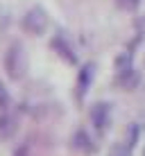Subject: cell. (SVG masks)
<instances>
[{
	"instance_id": "obj_1",
	"label": "cell",
	"mask_w": 145,
	"mask_h": 156,
	"mask_svg": "<svg viewBox=\"0 0 145 156\" xmlns=\"http://www.w3.org/2000/svg\"><path fill=\"white\" fill-rule=\"evenodd\" d=\"M5 70L12 79H20L25 75V52L20 43H12L5 55Z\"/></svg>"
},
{
	"instance_id": "obj_2",
	"label": "cell",
	"mask_w": 145,
	"mask_h": 156,
	"mask_svg": "<svg viewBox=\"0 0 145 156\" xmlns=\"http://www.w3.org/2000/svg\"><path fill=\"white\" fill-rule=\"evenodd\" d=\"M45 27H48V16L41 7H32L30 12L23 16V30L30 32V34L39 36V34L45 32Z\"/></svg>"
},
{
	"instance_id": "obj_3",
	"label": "cell",
	"mask_w": 145,
	"mask_h": 156,
	"mask_svg": "<svg viewBox=\"0 0 145 156\" xmlns=\"http://www.w3.org/2000/svg\"><path fill=\"white\" fill-rule=\"evenodd\" d=\"M109 118H111V109L107 102H100V104L93 106V111H91V120H93V125L100 129V131H107V127H109Z\"/></svg>"
},
{
	"instance_id": "obj_4",
	"label": "cell",
	"mask_w": 145,
	"mask_h": 156,
	"mask_svg": "<svg viewBox=\"0 0 145 156\" xmlns=\"http://www.w3.org/2000/svg\"><path fill=\"white\" fill-rule=\"evenodd\" d=\"M91 77H93V63H86V66L79 70V77H77V98H84V95H86Z\"/></svg>"
},
{
	"instance_id": "obj_5",
	"label": "cell",
	"mask_w": 145,
	"mask_h": 156,
	"mask_svg": "<svg viewBox=\"0 0 145 156\" xmlns=\"http://www.w3.org/2000/svg\"><path fill=\"white\" fill-rule=\"evenodd\" d=\"M14 131H16V118L9 113H2L0 115V138L7 140V138L14 136Z\"/></svg>"
},
{
	"instance_id": "obj_6",
	"label": "cell",
	"mask_w": 145,
	"mask_h": 156,
	"mask_svg": "<svg viewBox=\"0 0 145 156\" xmlns=\"http://www.w3.org/2000/svg\"><path fill=\"white\" fill-rule=\"evenodd\" d=\"M52 45H55L57 48V50H59V55H61L63 59H68V61H75V55H73V50H71V45H68V43L66 41H63V36H57V39L55 41H52Z\"/></svg>"
},
{
	"instance_id": "obj_7",
	"label": "cell",
	"mask_w": 145,
	"mask_h": 156,
	"mask_svg": "<svg viewBox=\"0 0 145 156\" xmlns=\"http://www.w3.org/2000/svg\"><path fill=\"white\" fill-rule=\"evenodd\" d=\"M75 147L77 149H82V152H91L93 149V145H91V138H89V133L84 131V129H79L77 133H75Z\"/></svg>"
},
{
	"instance_id": "obj_8",
	"label": "cell",
	"mask_w": 145,
	"mask_h": 156,
	"mask_svg": "<svg viewBox=\"0 0 145 156\" xmlns=\"http://www.w3.org/2000/svg\"><path fill=\"white\" fill-rule=\"evenodd\" d=\"M107 156H132V152H129V147H127L125 143H116L114 147L109 149Z\"/></svg>"
},
{
	"instance_id": "obj_9",
	"label": "cell",
	"mask_w": 145,
	"mask_h": 156,
	"mask_svg": "<svg viewBox=\"0 0 145 156\" xmlns=\"http://www.w3.org/2000/svg\"><path fill=\"white\" fill-rule=\"evenodd\" d=\"M9 102H12V98H9V90L5 88L2 82H0V109H7Z\"/></svg>"
},
{
	"instance_id": "obj_10",
	"label": "cell",
	"mask_w": 145,
	"mask_h": 156,
	"mask_svg": "<svg viewBox=\"0 0 145 156\" xmlns=\"http://www.w3.org/2000/svg\"><path fill=\"white\" fill-rule=\"evenodd\" d=\"M116 2H118V7H122V9H136L141 0H116Z\"/></svg>"
},
{
	"instance_id": "obj_11",
	"label": "cell",
	"mask_w": 145,
	"mask_h": 156,
	"mask_svg": "<svg viewBox=\"0 0 145 156\" xmlns=\"http://www.w3.org/2000/svg\"><path fill=\"white\" fill-rule=\"evenodd\" d=\"M143 156H145V149H143Z\"/></svg>"
},
{
	"instance_id": "obj_12",
	"label": "cell",
	"mask_w": 145,
	"mask_h": 156,
	"mask_svg": "<svg viewBox=\"0 0 145 156\" xmlns=\"http://www.w3.org/2000/svg\"><path fill=\"white\" fill-rule=\"evenodd\" d=\"M18 156H23V154H18Z\"/></svg>"
}]
</instances>
